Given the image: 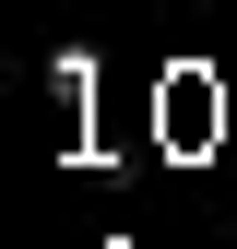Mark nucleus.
Segmentation results:
<instances>
[{"instance_id": "nucleus-1", "label": "nucleus", "mask_w": 237, "mask_h": 249, "mask_svg": "<svg viewBox=\"0 0 237 249\" xmlns=\"http://www.w3.org/2000/svg\"><path fill=\"white\" fill-rule=\"evenodd\" d=\"M48 95L83 107V95H95V59H83V48H48Z\"/></svg>"}]
</instances>
